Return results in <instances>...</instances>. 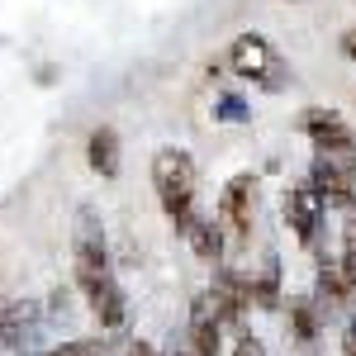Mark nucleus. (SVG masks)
Listing matches in <instances>:
<instances>
[{
  "label": "nucleus",
  "instance_id": "1",
  "mask_svg": "<svg viewBox=\"0 0 356 356\" xmlns=\"http://www.w3.org/2000/svg\"><path fill=\"white\" fill-rule=\"evenodd\" d=\"M72 266H76V290L86 295L90 314L100 318V328H119L129 309H124V290L114 280L110 243H105V223L95 214V204L76 209V223H72Z\"/></svg>",
  "mask_w": 356,
  "mask_h": 356
},
{
  "label": "nucleus",
  "instance_id": "2",
  "mask_svg": "<svg viewBox=\"0 0 356 356\" xmlns=\"http://www.w3.org/2000/svg\"><path fill=\"white\" fill-rule=\"evenodd\" d=\"M152 191L162 200V214L176 228H186L195 219V195H200V171L186 147H162L152 157Z\"/></svg>",
  "mask_w": 356,
  "mask_h": 356
},
{
  "label": "nucleus",
  "instance_id": "3",
  "mask_svg": "<svg viewBox=\"0 0 356 356\" xmlns=\"http://www.w3.org/2000/svg\"><path fill=\"white\" fill-rule=\"evenodd\" d=\"M228 67H233L243 81H257L261 90H280L285 76H290L285 57L275 53V43L261 38V33H238L233 48H228Z\"/></svg>",
  "mask_w": 356,
  "mask_h": 356
},
{
  "label": "nucleus",
  "instance_id": "4",
  "mask_svg": "<svg viewBox=\"0 0 356 356\" xmlns=\"http://www.w3.org/2000/svg\"><path fill=\"white\" fill-rule=\"evenodd\" d=\"M309 186L323 204L352 209L356 204V157L352 152H318L309 166Z\"/></svg>",
  "mask_w": 356,
  "mask_h": 356
},
{
  "label": "nucleus",
  "instance_id": "5",
  "mask_svg": "<svg viewBox=\"0 0 356 356\" xmlns=\"http://www.w3.org/2000/svg\"><path fill=\"white\" fill-rule=\"evenodd\" d=\"M214 219H219V228L233 238V243H247V238H252V223H257V176H252V171L228 176Z\"/></svg>",
  "mask_w": 356,
  "mask_h": 356
},
{
  "label": "nucleus",
  "instance_id": "6",
  "mask_svg": "<svg viewBox=\"0 0 356 356\" xmlns=\"http://www.w3.org/2000/svg\"><path fill=\"white\" fill-rule=\"evenodd\" d=\"M204 300L214 304V314H219V323H243L247 309H252V285H247L243 271H233V266H214V280H209V290H204Z\"/></svg>",
  "mask_w": 356,
  "mask_h": 356
},
{
  "label": "nucleus",
  "instance_id": "7",
  "mask_svg": "<svg viewBox=\"0 0 356 356\" xmlns=\"http://www.w3.org/2000/svg\"><path fill=\"white\" fill-rule=\"evenodd\" d=\"M300 129L309 134V143L318 152H356V138H352V124L342 119L337 110H323V105H309L300 114Z\"/></svg>",
  "mask_w": 356,
  "mask_h": 356
},
{
  "label": "nucleus",
  "instance_id": "8",
  "mask_svg": "<svg viewBox=\"0 0 356 356\" xmlns=\"http://www.w3.org/2000/svg\"><path fill=\"white\" fill-rule=\"evenodd\" d=\"M323 214H328V204L314 195L309 181H304V186H290V195H285V219H290V228H295V238H300L304 247L318 243V233H323Z\"/></svg>",
  "mask_w": 356,
  "mask_h": 356
},
{
  "label": "nucleus",
  "instance_id": "9",
  "mask_svg": "<svg viewBox=\"0 0 356 356\" xmlns=\"http://www.w3.org/2000/svg\"><path fill=\"white\" fill-rule=\"evenodd\" d=\"M186 337H191V356H219L223 323H219L214 304L204 300V295H195V304H191V328H186Z\"/></svg>",
  "mask_w": 356,
  "mask_h": 356
},
{
  "label": "nucleus",
  "instance_id": "10",
  "mask_svg": "<svg viewBox=\"0 0 356 356\" xmlns=\"http://www.w3.org/2000/svg\"><path fill=\"white\" fill-rule=\"evenodd\" d=\"M309 300L323 304V314L337 309V304H356V285H352V275L342 271V261H323L318 266V280H314V295Z\"/></svg>",
  "mask_w": 356,
  "mask_h": 356
},
{
  "label": "nucleus",
  "instance_id": "11",
  "mask_svg": "<svg viewBox=\"0 0 356 356\" xmlns=\"http://www.w3.org/2000/svg\"><path fill=\"white\" fill-rule=\"evenodd\" d=\"M33 332H38V309L33 304H0V347H24L33 342Z\"/></svg>",
  "mask_w": 356,
  "mask_h": 356
},
{
  "label": "nucleus",
  "instance_id": "12",
  "mask_svg": "<svg viewBox=\"0 0 356 356\" xmlns=\"http://www.w3.org/2000/svg\"><path fill=\"white\" fill-rule=\"evenodd\" d=\"M181 233H186V243H191V252L200 257V261H209V266H219V261H223V228H219V219L195 214Z\"/></svg>",
  "mask_w": 356,
  "mask_h": 356
},
{
  "label": "nucleus",
  "instance_id": "13",
  "mask_svg": "<svg viewBox=\"0 0 356 356\" xmlns=\"http://www.w3.org/2000/svg\"><path fill=\"white\" fill-rule=\"evenodd\" d=\"M86 162H90V171L95 176H119V134H114L110 124H100L95 134L86 138Z\"/></svg>",
  "mask_w": 356,
  "mask_h": 356
},
{
  "label": "nucleus",
  "instance_id": "14",
  "mask_svg": "<svg viewBox=\"0 0 356 356\" xmlns=\"http://www.w3.org/2000/svg\"><path fill=\"white\" fill-rule=\"evenodd\" d=\"M318 318H323V309L309 300V295L304 300H290V328H295L300 342H314L318 337Z\"/></svg>",
  "mask_w": 356,
  "mask_h": 356
},
{
  "label": "nucleus",
  "instance_id": "15",
  "mask_svg": "<svg viewBox=\"0 0 356 356\" xmlns=\"http://www.w3.org/2000/svg\"><path fill=\"white\" fill-rule=\"evenodd\" d=\"M337 261H342V271L352 275V285H356V219L347 223V233H342V257H337Z\"/></svg>",
  "mask_w": 356,
  "mask_h": 356
},
{
  "label": "nucleus",
  "instance_id": "16",
  "mask_svg": "<svg viewBox=\"0 0 356 356\" xmlns=\"http://www.w3.org/2000/svg\"><path fill=\"white\" fill-rule=\"evenodd\" d=\"M219 119H228V124L247 119V100L243 95H219Z\"/></svg>",
  "mask_w": 356,
  "mask_h": 356
},
{
  "label": "nucleus",
  "instance_id": "17",
  "mask_svg": "<svg viewBox=\"0 0 356 356\" xmlns=\"http://www.w3.org/2000/svg\"><path fill=\"white\" fill-rule=\"evenodd\" d=\"M233 356H266V347H261V337L257 332H238V347H233Z\"/></svg>",
  "mask_w": 356,
  "mask_h": 356
},
{
  "label": "nucleus",
  "instance_id": "18",
  "mask_svg": "<svg viewBox=\"0 0 356 356\" xmlns=\"http://www.w3.org/2000/svg\"><path fill=\"white\" fill-rule=\"evenodd\" d=\"M342 53H347V57H352V62H356V24L347 29V33H342Z\"/></svg>",
  "mask_w": 356,
  "mask_h": 356
},
{
  "label": "nucleus",
  "instance_id": "19",
  "mask_svg": "<svg viewBox=\"0 0 356 356\" xmlns=\"http://www.w3.org/2000/svg\"><path fill=\"white\" fill-rule=\"evenodd\" d=\"M134 356H162L157 347H147V342H134Z\"/></svg>",
  "mask_w": 356,
  "mask_h": 356
}]
</instances>
